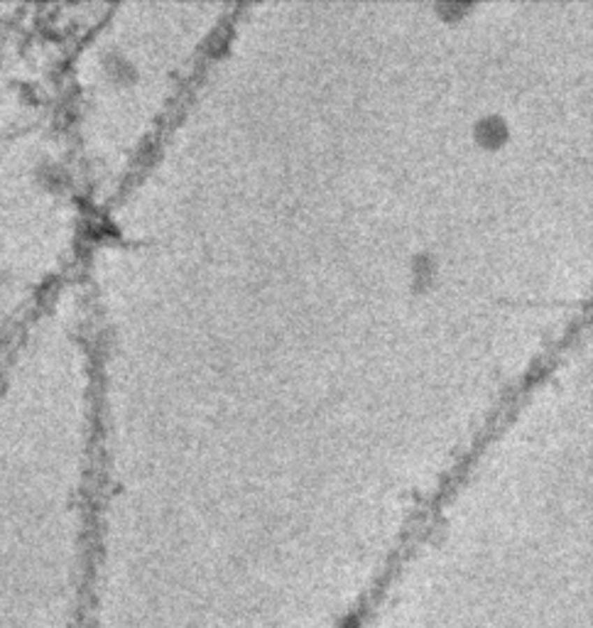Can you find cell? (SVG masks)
Listing matches in <instances>:
<instances>
[{
  "label": "cell",
  "mask_w": 593,
  "mask_h": 628,
  "mask_svg": "<svg viewBox=\"0 0 593 628\" xmlns=\"http://www.w3.org/2000/svg\"><path fill=\"white\" fill-rule=\"evenodd\" d=\"M476 136L481 138L483 143H495V140H503L508 136V128L500 118H483L476 128Z\"/></svg>",
  "instance_id": "1"
}]
</instances>
